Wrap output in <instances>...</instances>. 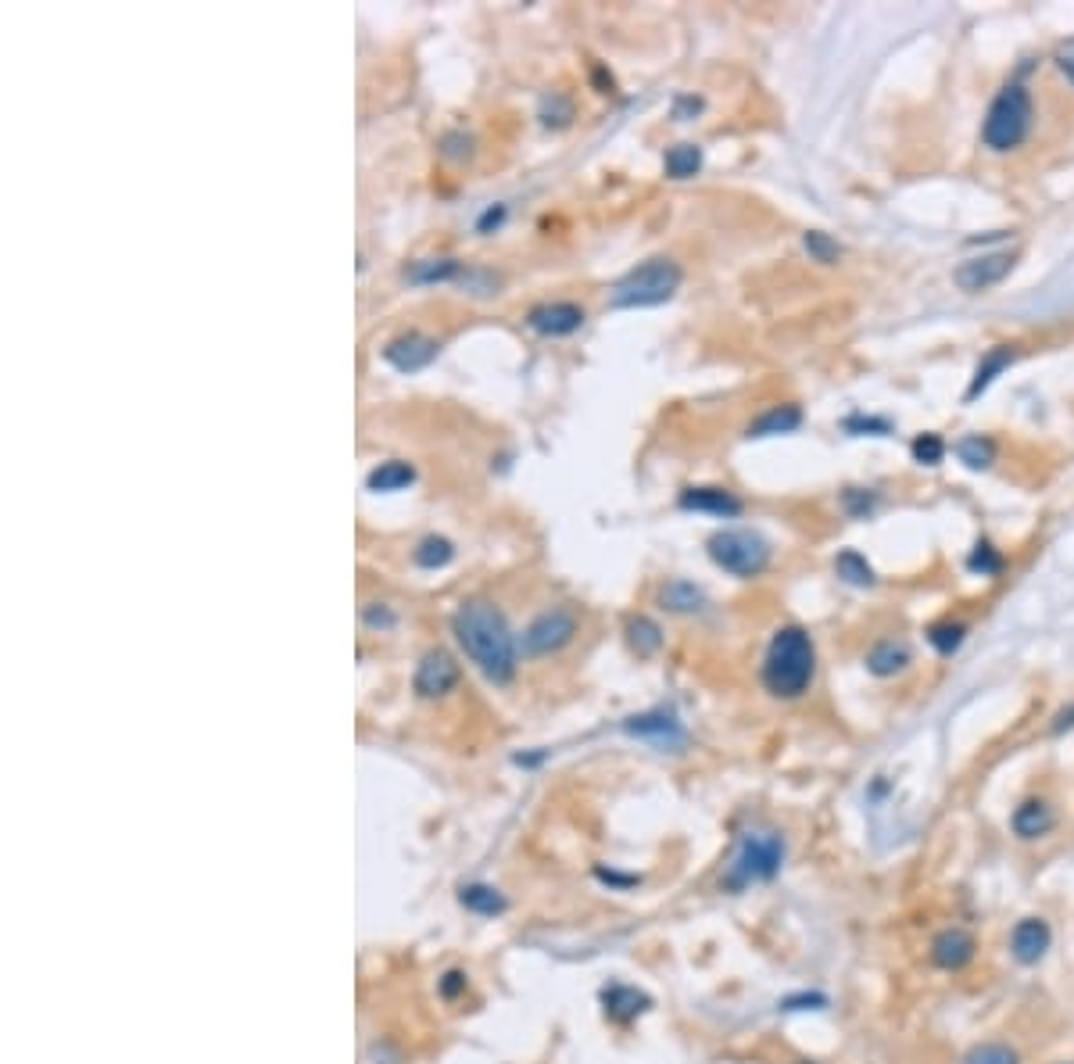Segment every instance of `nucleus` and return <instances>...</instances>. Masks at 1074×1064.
<instances>
[{"label": "nucleus", "instance_id": "f257e3e1", "mask_svg": "<svg viewBox=\"0 0 1074 1064\" xmlns=\"http://www.w3.org/2000/svg\"><path fill=\"white\" fill-rule=\"evenodd\" d=\"M452 627L466 656L484 670V678H491L495 685L512 681V674H516V638H512L509 624H505L495 602H462L452 617Z\"/></svg>", "mask_w": 1074, "mask_h": 1064}, {"label": "nucleus", "instance_id": "f03ea898", "mask_svg": "<svg viewBox=\"0 0 1074 1064\" xmlns=\"http://www.w3.org/2000/svg\"><path fill=\"white\" fill-rule=\"evenodd\" d=\"M817 674V649L802 627H781L763 656V688L777 699H799Z\"/></svg>", "mask_w": 1074, "mask_h": 1064}, {"label": "nucleus", "instance_id": "7ed1b4c3", "mask_svg": "<svg viewBox=\"0 0 1074 1064\" xmlns=\"http://www.w3.org/2000/svg\"><path fill=\"white\" fill-rule=\"evenodd\" d=\"M1032 119H1035L1032 94L1021 83H1010L989 104V115H985V126H981V140H985L989 151L1006 155V151L1021 147L1024 137L1032 133Z\"/></svg>", "mask_w": 1074, "mask_h": 1064}, {"label": "nucleus", "instance_id": "20e7f679", "mask_svg": "<svg viewBox=\"0 0 1074 1064\" xmlns=\"http://www.w3.org/2000/svg\"><path fill=\"white\" fill-rule=\"evenodd\" d=\"M785 864V839L777 832H745L734 846L731 860H727V871L720 878L724 889L738 893V889H749L752 882H767L781 871Z\"/></svg>", "mask_w": 1074, "mask_h": 1064}, {"label": "nucleus", "instance_id": "39448f33", "mask_svg": "<svg viewBox=\"0 0 1074 1064\" xmlns=\"http://www.w3.org/2000/svg\"><path fill=\"white\" fill-rule=\"evenodd\" d=\"M677 287H681V266L674 258H648L623 280H616L609 305L613 309H652V305L674 298Z\"/></svg>", "mask_w": 1074, "mask_h": 1064}, {"label": "nucleus", "instance_id": "423d86ee", "mask_svg": "<svg viewBox=\"0 0 1074 1064\" xmlns=\"http://www.w3.org/2000/svg\"><path fill=\"white\" fill-rule=\"evenodd\" d=\"M709 559L734 577H759L770 563V545L752 531H716L709 538Z\"/></svg>", "mask_w": 1074, "mask_h": 1064}, {"label": "nucleus", "instance_id": "0eeeda50", "mask_svg": "<svg viewBox=\"0 0 1074 1064\" xmlns=\"http://www.w3.org/2000/svg\"><path fill=\"white\" fill-rule=\"evenodd\" d=\"M577 613L570 610V606H555V610H545L541 617L534 620V624L527 627V635H523V649L534 656H545V653H559L563 645L573 642V635H577Z\"/></svg>", "mask_w": 1074, "mask_h": 1064}, {"label": "nucleus", "instance_id": "6e6552de", "mask_svg": "<svg viewBox=\"0 0 1074 1064\" xmlns=\"http://www.w3.org/2000/svg\"><path fill=\"white\" fill-rule=\"evenodd\" d=\"M1017 258L1010 255V251H996V255H981V258H967V262H960L953 273L956 287L967 294H981V291H989V287L1003 284L1006 276H1010V269H1014Z\"/></svg>", "mask_w": 1074, "mask_h": 1064}, {"label": "nucleus", "instance_id": "1a4fd4ad", "mask_svg": "<svg viewBox=\"0 0 1074 1064\" xmlns=\"http://www.w3.org/2000/svg\"><path fill=\"white\" fill-rule=\"evenodd\" d=\"M584 319H588L584 309L573 305V301H545V305H534V309L527 312L530 330H537V334H545V337L577 334V330L584 327Z\"/></svg>", "mask_w": 1074, "mask_h": 1064}, {"label": "nucleus", "instance_id": "9d476101", "mask_svg": "<svg viewBox=\"0 0 1074 1064\" xmlns=\"http://www.w3.org/2000/svg\"><path fill=\"white\" fill-rule=\"evenodd\" d=\"M437 352H441V344H437L434 337L401 334V337H394V341H387L384 359L391 362L394 369H401V373H416V369L430 366V362L437 359Z\"/></svg>", "mask_w": 1074, "mask_h": 1064}, {"label": "nucleus", "instance_id": "9b49d317", "mask_svg": "<svg viewBox=\"0 0 1074 1064\" xmlns=\"http://www.w3.org/2000/svg\"><path fill=\"white\" fill-rule=\"evenodd\" d=\"M974 950H978V943H974V936L967 932V928H942V932L931 939V961H935V968H942V971L967 968V964L974 961Z\"/></svg>", "mask_w": 1074, "mask_h": 1064}, {"label": "nucleus", "instance_id": "f8f14e48", "mask_svg": "<svg viewBox=\"0 0 1074 1064\" xmlns=\"http://www.w3.org/2000/svg\"><path fill=\"white\" fill-rule=\"evenodd\" d=\"M455 681H459V663L452 660L448 653H427L423 656V663H419L416 670V692L423 699H437L444 696V692H452Z\"/></svg>", "mask_w": 1074, "mask_h": 1064}, {"label": "nucleus", "instance_id": "ddd939ff", "mask_svg": "<svg viewBox=\"0 0 1074 1064\" xmlns=\"http://www.w3.org/2000/svg\"><path fill=\"white\" fill-rule=\"evenodd\" d=\"M1049 943H1053V932L1042 918H1024L1017 921L1014 936H1010V953H1014L1021 964H1039L1046 957Z\"/></svg>", "mask_w": 1074, "mask_h": 1064}, {"label": "nucleus", "instance_id": "4468645a", "mask_svg": "<svg viewBox=\"0 0 1074 1064\" xmlns=\"http://www.w3.org/2000/svg\"><path fill=\"white\" fill-rule=\"evenodd\" d=\"M681 509H695V513H713V516H738L742 513V502L727 488H688L681 491Z\"/></svg>", "mask_w": 1074, "mask_h": 1064}, {"label": "nucleus", "instance_id": "2eb2a0df", "mask_svg": "<svg viewBox=\"0 0 1074 1064\" xmlns=\"http://www.w3.org/2000/svg\"><path fill=\"white\" fill-rule=\"evenodd\" d=\"M1010 824H1014L1017 839H1042L1057 824V817H1053V807L1046 799H1024L1010 817Z\"/></svg>", "mask_w": 1074, "mask_h": 1064}, {"label": "nucleus", "instance_id": "dca6fc26", "mask_svg": "<svg viewBox=\"0 0 1074 1064\" xmlns=\"http://www.w3.org/2000/svg\"><path fill=\"white\" fill-rule=\"evenodd\" d=\"M462 273H466V269H462L459 258H419V262H412V266L405 269L409 284H416V287L452 284V280H459Z\"/></svg>", "mask_w": 1074, "mask_h": 1064}, {"label": "nucleus", "instance_id": "f3484780", "mask_svg": "<svg viewBox=\"0 0 1074 1064\" xmlns=\"http://www.w3.org/2000/svg\"><path fill=\"white\" fill-rule=\"evenodd\" d=\"M906 663H910V645L895 642V638H885L867 653V670L878 678H892V674L906 670Z\"/></svg>", "mask_w": 1074, "mask_h": 1064}, {"label": "nucleus", "instance_id": "a211bd4d", "mask_svg": "<svg viewBox=\"0 0 1074 1064\" xmlns=\"http://www.w3.org/2000/svg\"><path fill=\"white\" fill-rule=\"evenodd\" d=\"M802 423V412L799 405H777V409L763 412L759 420L749 423V438H770V434H788V430H795Z\"/></svg>", "mask_w": 1074, "mask_h": 1064}, {"label": "nucleus", "instance_id": "6ab92c4d", "mask_svg": "<svg viewBox=\"0 0 1074 1064\" xmlns=\"http://www.w3.org/2000/svg\"><path fill=\"white\" fill-rule=\"evenodd\" d=\"M1014 359H1017V352L1010 348V344H999V348H992V352L985 355V359H981L978 373H974V384L967 387V402H974V398H978L981 391H985V387H989L992 380H996L999 373H1003V369L1010 366Z\"/></svg>", "mask_w": 1074, "mask_h": 1064}, {"label": "nucleus", "instance_id": "aec40b11", "mask_svg": "<svg viewBox=\"0 0 1074 1064\" xmlns=\"http://www.w3.org/2000/svg\"><path fill=\"white\" fill-rule=\"evenodd\" d=\"M416 481V470H412L409 463H401V459H391V463H380L373 473H369V491H401V488H409V484Z\"/></svg>", "mask_w": 1074, "mask_h": 1064}, {"label": "nucleus", "instance_id": "412c9836", "mask_svg": "<svg viewBox=\"0 0 1074 1064\" xmlns=\"http://www.w3.org/2000/svg\"><path fill=\"white\" fill-rule=\"evenodd\" d=\"M627 728L634 731V735L641 738H656V742H681V724L674 721V717H666V713H648V717H634Z\"/></svg>", "mask_w": 1074, "mask_h": 1064}, {"label": "nucleus", "instance_id": "4be33fe9", "mask_svg": "<svg viewBox=\"0 0 1074 1064\" xmlns=\"http://www.w3.org/2000/svg\"><path fill=\"white\" fill-rule=\"evenodd\" d=\"M659 599H663L666 610H674V613H699L702 606H706V595L688 581H670L663 592H659Z\"/></svg>", "mask_w": 1074, "mask_h": 1064}, {"label": "nucleus", "instance_id": "5701e85b", "mask_svg": "<svg viewBox=\"0 0 1074 1064\" xmlns=\"http://www.w3.org/2000/svg\"><path fill=\"white\" fill-rule=\"evenodd\" d=\"M666 176L670 180H691L702 169V151L695 144H677L666 151Z\"/></svg>", "mask_w": 1074, "mask_h": 1064}, {"label": "nucleus", "instance_id": "b1692460", "mask_svg": "<svg viewBox=\"0 0 1074 1064\" xmlns=\"http://www.w3.org/2000/svg\"><path fill=\"white\" fill-rule=\"evenodd\" d=\"M455 549H452V541L448 538H437V534H430V538H423L416 545V563L423 570H437L444 567V563H452Z\"/></svg>", "mask_w": 1074, "mask_h": 1064}, {"label": "nucleus", "instance_id": "393cba45", "mask_svg": "<svg viewBox=\"0 0 1074 1064\" xmlns=\"http://www.w3.org/2000/svg\"><path fill=\"white\" fill-rule=\"evenodd\" d=\"M627 635H631V645L638 649V656H652L663 645V631L648 617H631L627 620Z\"/></svg>", "mask_w": 1074, "mask_h": 1064}, {"label": "nucleus", "instance_id": "a878e982", "mask_svg": "<svg viewBox=\"0 0 1074 1064\" xmlns=\"http://www.w3.org/2000/svg\"><path fill=\"white\" fill-rule=\"evenodd\" d=\"M964 635H967V627L964 624H953V620H942V624H931L928 627V642L935 645L938 653L942 656H953L960 645H964Z\"/></svg>", "mask_w": 1074, "mask_h": 1064}, {"label": "nucleus", "instance_id": "bb28decb", "mask_svg": "<svg viewBox=\"0 0 1074 1064\" xmlns=\"http://www.w3.org/2000/svg\"><path fill=\"white\" fill-rule=\"evenodd\" d=\"M960 1064H1021V1057L1006 1043H978V1047L967 1050Z\"/></svg>", "mask_w": 1074, "mask_h": 1064}, {"label": "nucleus", "instance_id": "cd10ccee", "mask_svg": "<svg viewBox=\"0 0 1074 1064\" xmlns=\"http://www.w3.org/2000/svg\"><path fill=\"white\" fill-rule=\"evenodd\" d=\"M802 244H806V251H810L813 262H820V266H835L838 258H842V244L831 241L827 233L820 230H810L806 237H802Z\"/></svg>", "mask_w": 1074, "mask_h": 1064}, {"label": "nucleus", "instance_id": "c85d7f7f", "mask_svg": "<svg viewBox=\"0 0 1074 1064\" xmlns=\"http://www.w3.org/2000/svg\"><path fill=\"white\" fill-rule=\"evenodd\" d=\"M606 1004H609V1014H616V1018H634V1014L645 1011V996L634 993V989H623L616 986L613 993H606Z\"/></svg>", "mask_w": 1074, "mask_h": 1064}, {"label": "nucleus", "instance_id": "c756f323", "mask_svg": "<svg viewBox=\"0 0 1074 1064\" xmlns=\"http://www.w3.org/2000/svg\"><path fill=\"white\" fill-rule=\"evenodd\" d=\"M835 570H838V577H845L849 584H874V570L867 567V559H863L860 552H842V556L835 559Z\"/></svg>", "mask_w": 1074, "mask_h": 1064}, {"label": "nucleus", "instance_id": "7c9ffc66", "mask_svg": "<svg viewBox=\"0 0 1074 1064\" xmlns=\"http://www.w3.org/2000/svg\"><path fill=\"white\" fill-rule=\"evenodd\" d=\"M956 452H960V459H964L971 470H985V466L992 463L996 448H992V441H985V438H964Z\"/></svg>", "mask_w": 1074, "mask_h": 1064}, {"label": "nucleus", "instance_id": "2f4dec72", "mask_svg": "<svg viewBox=\"0 0 1074 1064\" xmlns=\"http://www.w3.org/2000/svg\"><path fill=\"white\" fill-rule=\"evenodd\" d=\"M942 455H946V445H942L938 434H921V438L913 441V459H917V463L938 466L942 463Z\"/></svg>", "mask_w": 1074, "mask_h": 1064}, {"label": "nucleus", "instance_id": "473e14b6", "mask_svg": "<svg viewBox=\"0 0 1074 1064\" xmlns=\"http://www.w3.org/2000/svg\"><path fill=\"white\" fill-rule=\"evenodd\" d=\"M459 284L473 294H498V280L491 273H484V269H466L459 276Z\"/></svg>", "mask_w": 1074, "mask_h": 1064}, {"label": "nucleus", "instance_id": "72a5a7b5", "mask_svg": "<svg viewBox=\"0 0 1074 1064\" xmlns=\"http://www.w3.org/2000/svg\"><path fill=\"white\" fill-rule=\"evenodd\" d=\"M462 903H469V907H477V910H487V914L502 910V900H498L491 889H466V893H462Z\"/></svg>", "mask_w": 1074, "mask_h": 1064}, {"label": "nucleus", "instance_id": "f704fd0d", "mask_svg": "<svg viewBox=\"0 0 1074 1064\" xmlns=\"http://www.w3.org/2000/svg\"><path fill=\"white\" fill-rule=\"evenodd\" d=\"M1053 61H1057L1060 76H1064L1067 83L1074 86V36H1071V40H1060V43H1057V51H1053Z\"/></svg>", "mask_w": 1074, "mask_h": 1064}, {"label": "nucleus", "instance_id": "c9c22d12", "mask_svg": "<svg viewBox=\"0 0 1074 1064\" xmlns=\"http://www.w3.org/2000/svg\"><path fill=\"white\" fill-rule=\"evenodd\" d=\"M1003 567V559L989 549V545H978V552L971 556V570H981V574H996Z\"/></svg>", "mask_w": 1074, "mask_h": 1064}, {"label": "nucleus", "instance_id": "e433bc0d", "mask_svg": "<svg viewBox=\"0 0 1074 1064\" xmlns=\"http://www.w3.org/2000/svg\"><path fill=\"white\" fill-rule=\"evenodd\" d=\"M366 624H369V627H391V624H394V613L387 610L384 602H369V606H366Z\"/></svg>", "mask_w": 1074, "mask_h": 1064}, {"label": "nucleus", "instance_id": "4c0bfd02", "mask_svg": "<svg viewBox=\"0 0 1074 1064\" xmlns=\"http://www.w3.org/2000/svg\"><path fill=\"white\" fill-rule=\"evenodd\" d=\"M845 509L853 516H867L874 509V495H860V491H845Z\"/></svg>", "mask_w": 1074, "mask_h": 1064}, {"label": "nucleus", "instance_id": "58836bf2", "mask_svg": "<svg viewBox=\"0 0 1074 1064\" xmlns=\"http://www.w3.org/2000/svg\"><path fill=\"white\" fill-rule=\"evenodd\" d=\"M502 219H505V205H491V208H487V212H484V219H480V233H487V230H491V226H502Z\"/></svg>", "mask_w": 1074, "mask_h": 1064}, {"label": "nucleus", "instance_id": "ea45409f", "mask_svg": "<svg viewBox=\"0 0 1074 1064\" xmlns=\"http://www.w3.org/2000/svg\"><path fill=\"white\" fill-rule=\"evenodd\" d=\"M1064 728H1074V706L1064 713H1057V721H1053V731H1064Z\"/></svg>", "mask_w": 1074, "mask_h": 1064}, {"label": "nucleus", "instance_id": "a19ab883", "mask_svg": "<svg viewBox=\"0 0 1074 1064\" xmlns=\"http://www.w3.org/2000/svg\"><path fill=\"white\" fill-rule=\"evenodd\" d=\"M799 1064H813V1061H799Z\"/></svg>", "mask_w": 1074, "mask_h": 1064}]
</instances>
